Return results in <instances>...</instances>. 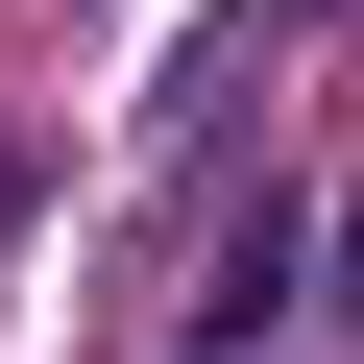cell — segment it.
<instances>
[{
    "instance_id": "1",
    "label": "cell",
    "mask_w": 364,
    "mask_h": 364,
    "mask_svg": "<svg viewBox=\"0 0 364 364\" xmlns=\"http://www.w3.org/2000/svg\"><path fill=\"white\" fill-rule=\"evenodd\" d=\"M316 291H340V316H364V219H340V243H316Z\"/></svg>"
},
{
    "instance_id": "2",
    "label": "cell",
    "mask_w": 364,
    "mask_h": 364,
    "mask_svg": "<svg viewBox=\"0 0 364 364\" xmlns=\"http://www.w3.org/2000/svg\"><path fill=\"white\" fill-rule=\"evenodd\" d=\"M195 364H267V340H195Z\"/></svg>"
}]
</instances>
